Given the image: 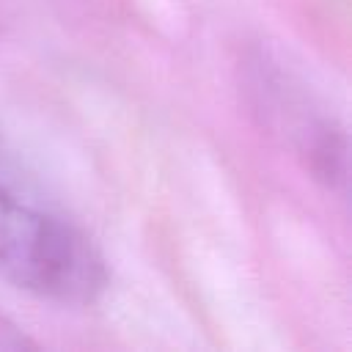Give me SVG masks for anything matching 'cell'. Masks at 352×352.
<instances>
[{
	"label": "cell",
	"mask_w": 352,
	"mask_h": 352,
	"mask_svg": "<svg viewBox=\"0 0 352 352\" xmlns=\"http://www.w3.org/2000/svg\"><path fill=\"white\" fill-rule=\"evenodd\" d=\"M0 278L36 297L85 305L107 283L104 261L72 223L25 204L0 179Z\"/></svg>",
	"instance_id": "6da1fadb"
},
{
	"label": "cell",
	"mask_w": 352,
	"mask_h": 352,
	"mask_svg": "<svg viewBox=\"0 0 352 352\" xmlns=\"http://www.w3.org/2000/svg\"><path fill=\"white\" fill-rule=\"evenodd\" d=\"M36 341L28 338V333L11 322L6 314H0V349H33Z\"/></svg>",
	"instance_id": "7a4b0ae2"
}]
</instances>
